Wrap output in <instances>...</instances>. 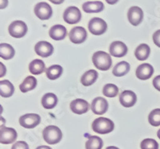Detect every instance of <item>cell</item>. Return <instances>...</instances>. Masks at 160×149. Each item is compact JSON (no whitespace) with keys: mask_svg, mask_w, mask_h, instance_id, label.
<instances>
[{"mask_svg":"<svg viewBox=\"0 0 160 149\" xmlns=\"http://www.w3.org/2000/svg\"><path fill=\"white\" fill-rule=\"evenodd\" d=\"M93 64L100 70H108L112 66V60L108 54L104 51H97L92 57Z\"/></svg>","mask_w":160,"mask_h":149,"instance_id":"6da1fadb","label":"cell"},{"mask_svg":"<svg viewBox=\"0 0 160 149\" xmlns=\"http://www.w3.org/2000/svg\"><path fill=\"white\" fill-rule=\"evenodd\" d=\"M42 137L48 144H56L62 140V134L59 128L57 126L49 125L42 131Z\"/></svg>","mask_w":160,"mask_h":149,"instance_id":"7a4b0ae2","label":"cell"},{"mask_svg":"<svg viewBox=\"0 0 160 149\" xmlns=\"http://www.w3.org/2000/svg\"><path fill=\"white\" fill-rule=\"evenodd\" d=\"M115 128V124L111 120L105 117H99L94 120L92 124L93 131L99 134H108Z\"/></svg>","mask_w":160,"mask_h":149,"instance_id":"3957f363","label":"cell"},{"mask_svg":"<svg viewBox=\"0 0 160 149\" xmlns=\"http://www.w3.org/2000/svg\"><path fill=\"white\" fill-rule=\"evenodd\" d=\"M88 29L94 35H103L108 29V24L102 18H93L89 22Z\"/></svg>","mask_w":160,"mask_h":149,"instance_id":"277c9868","label":"cell"},{"mask_svg":"<svg viewBox=\"0 0 160 149\" xmlns=\"http://www.w3.org/2000/svg\"><path fill=\"white\" fill-rule=\"evenodd\" d=\"M8 30L11 36L16 38H22L28 32V26L22 21H15L9 26Z\"/></svg>","mask_w":160,"mask_h":149,"instance_id":"5b68a950","label":"cell"},{"mask_svg":"<svg viewBox=\"0 0 160 149\" xmlns=\"http://www.w3.org/2000/svg\"><path fill=\"white\" fill-rule=\"evenodd\" d=\"M41 117L35 113H28L22 116L19 118L20 125L26 128H34L40 124Z\"/></svg>","mask_w":160,"mask_h":149,"instance_id":"8992f818","label":"cell"},{"mask_svg":"<svg viewBox=\"0 0 160 149\" xmlns=\"http://www.w3.org/2000/svg\"><path fill=\"white\" fill-rule=\"evenodd\" d=\"M18 134L12 128L1 127L0 129V143L2 144H12L16 140Z\"/></svg>","mask_w":160,"mask_h":149,"instance_id":"52a82bcc","label":"cell"},{"mask_svg":"<svg viewBox=\"0 0 160 149\" xmlns=\"http://www.w3.org/2000/svg\"><path fill=\"white\" fill-rule=\"evenodd\" d=\"M52 8L47 2H38L35 7V14L41 20H48L52 16Z\"/></svg>","mask_w":160,"mask_h":149,"instance_id":"ba28073f","label":"cell"},{"mask_svg":"<svg viewBox=\"0 0 160 149\" xmlns=\"http://www.w3.org/2000/svg\"><path fill=\"white\" fill-rule=\"evenodd\" d=\"M82 15L76 7H69L63 14V19L68 24H76L81 20Z\"/></svg>","mask_w":160,"mask_h":149,"instance_id":"9c48e42d","label":"cell"},{"mask_svg":"<svg viewBox=\"0 0 160 149\" xmlns=\"http://www.w3.org/2000/svg\"><path fill=\"white\" fill-rule=\"evenodd\" d=\"M70 40L75 44L82 43L86 41L88 38L87 30L82 26H75L71 29L69 34Z\"/></svg>","mask_w":160,"mask_h":149,"instance_id":"30bf717a","label":"cell"},{"mask_svg":"<svg viewBox=\"0 0 160 149\" xmlns=\"http://www.w3.org/2000/svg\"><path fill=\"white\" fill-rule=\"evenodd\" d=\"M35 53L42 58H48L54 52V47L51 43L45 41L38 42L35 46Z\"/></svg>","mask_w":160,"mask_h":149,"instance_id":"8fae6325","label":"cell"},{"mask_svg":"<svg viewBox=\"0 0 160 149\" xmlns=\"http://www.w3.org/2000/svg\"><path fill=\"white\" fill-rule=\"evenodd\" d=\"M129 22L133 26H138L141 23L143 18V11L138 7H131L128 13Z\"/></svg>","mask_w":160,"mask_h":149,"instance_id":"7c38bea8","label":"cell"},{"mask_svg":"<svg viewBox=\"0 0 160 149\" xmlns=\"http://www.w3.org/2000/svg\"><path fill=\"white\" fill-rule=\"evenodd\" d=\"M92 112L96 115H102L108 111V103L103 97H96L91 104Z\"/></svg>","mask_w":160,"mask_h":149,"instance_id":"4fadbf2b","label":"cell"},{"mask_svg":"<svg viewBox=\"0 0 160 149\" xmlns=\"http://www.w3.org/2000/svg\"><path fill=\"white\" fill-rule=\"evenodd\" d=\"M71 111L76 114H83L88 112L90 109L89 103L83 99H76L71 101Z\"/></svg>","mask_w":160,"mask_h":149,"instance_id":"5bb4252c","label":"cell"},{"mask_svg":"<svg viewBox=\"0 0 160 149\" xmlns=\"http://www.w3.org/2000/svg\"><path fill=\"white\" fill-rule=\"evenodd\" d=\"M110 54L115 58H122L128 53V47L125 43L119 41H116L111 44L110 46Z\"/></svg>","mask_w":160,"mask_h":149,"instance_id":"9a60e30c","label":"cell"},{"mask_svg":"<svg viewBox=\"0 0 160 149\" xmlns=\"http://www.w3.org/2000/svg\"><path fill=\"white\" fill-rule=\"evenodd\" d=\"M137 96L135 93L130 90H125L122 92L119 96V101L122 106L130 108L135 105L136 103Z\"/></svg>","mask_w":160,"mask_h":149,"instance_id":"2e32d148","label":"cell"},{"mask_svg":"<svg viewBox=\"0 0 160 149\" xmlns=\"http://www.w3.org/2000/svg\"><path fill=\"white\" fill-rule=\"evenodd\" d=\"M154 73V68L148 63L140 65L136 69V77L140 80H148L151 78Z\"/></svg>","mask_w":160,"mask_h":149,"instance_id":"e0dca14e","label":"cell"},{"mask_svg":"<svg viewBox=\"0 0 160 149\" xmlns=\"http://www.w3.org/2000/svg\"><path fill=\"white\" fill-rule=\"evenodd\" d=\"M68 35V30L65 26L62 25H55L51 28L49 35L52 39L55 41L62 40Z\"/></svg>","mask_w":160,"mask_h":149,"instance_id":"ac0fdd59","label":"cell"},{"mask_svg":"<svg viewBox=\"0 0 160 149\" xmlns=\"http://www.w3.org/2000/svg\"><path fill=\"white\" fill-rule=\"evenodd\" d=\"M82 9L87 13H98L103 11L104 4L99 1L87 2L82 5Z\"/></svg>","mask_w":160,"mask_h":149,"instance_id":"d6986e66","label":"cell"},{"mask_svg":"<svg viewBox=\"0 0 160 149\" xmlns=\"http://www.w3.org/2000/svg\"><path fill=\"white\" fill-rule=\"evenodd\" d=\"M15 92V88L12 84L8 80L0 81V95L2 97H10Z\"/></svg>","mask_w":160,"mask_h":149,"instance_id":"ffe728a7","label":"cell"},{"mask_svg":"<svg viewBox=\"0 0 160 149\" xmlns=\"http://www.w3.org/2000/svg\"><path fill=\"white\" fill-rule=\"evenodd\" d=\"M97 78H98L97 71L94 70V69H91V70H88V72H86L82 75V77H81V83L84 86H90L92 84L95 83Z\"/></svg>","mask_w":160,"mask_h":149,"instance_id":"44dd1931","label":"cell"},{"mask_svg":"<svg viewBox=\"0 0 160 149\" xmlns=\"http://www.w3.org/2000/svg\"><path fill=\"white\" fill-rule=\"evenodd\" d=\"M151 53V49L147 44H141L136 48L135 55L138 61H145L149 57Z\"/></svg>","mask_w":160,"mask_h":149,"instance_id":"7402d4cb","label":"cell"},{"mask_svg":"<svg viewBox=\"0 0 160 149\" xmlns=\"http://www.w3.org/2000/svg\"><path fill=\"white\" fill-rule=\"evenodd\" d=\"M58 103V98L54 93H47L42 98V105L47 109H51L55 108Z\"/></svg>","mask_w":160,"mask_h":149,"instance_id":"603a6c76","label":"cell"},{"mask_svg":"<svg viewBox=\"0 0 160 149\" xmlns=\"http://www.w3.org/2000/svg\"><path fill=\"white\" fill-rule=\"evenodd\" d=\"M37 86V80L35 77L28 76L19 86V89L22 93H27L35 89Z\"/></svg>","mask_w":160,"mask_h":149,"instance_id":"cb8c5ba5","label":"cell"},{"mask_svg":"<svg viewBox=\"0 0 160 149\" xmlns=\"http://www.w3.org/2000/svg\"><path fill=\"white\" fill-rule=\"evenodd\" d=\"M29 70L31 74L39 75L45 70V64L42 60L35 59L32 61L29 65Z\"/></svg>","mask_w":160,"mask_h":149,"instance_id":"d4e9b609","label":"cell"},{"mask_svg":"<svg viewBox=\"0 0 160 149\" xmlns=\"http://www.w3.org/2000/svg\"><path fill=\"white\" fill-rule=\"evenodd\" d=\"M15 49L11 45L2 43L0 45V57L4 60H9L15 56Z\"/></svg>","mask_w":160,"mask_h":149,"instance_id":"484cf974","label":"cell"},{"mask_svg":"<svg viewBox=\"0 0 160 149\" xmlns=\"http://www.w3.org/2000/svg\"><path fill=\"white\" fill-rule=\"evenodd\" d=\"M130 64L127 62H120L113 69V74L116 77H122L130 71Z\"/></svg>","mask_w":160,"mask_h":149,"instance_id":"4316f807","label":"cell"},{"mask_svg":"<svg viewBox=\"0 0 160 149\" xmlns=\"http://www.w3.org/2000/svg\"><path fill=\"white\" fill-rule=\"evenodd\" d=\"M103 142L102 139L97 136H92L86 142V149H102Z\"/></svg>","mask_w":160,"mask_h":149,"instance_id":"83f0119b","label":"cell"},{"mask_svg":"<svg viewBox=\"0 0 160 149\" xmlns=\"http://www.w3.org/2000/svg\"><path fill=\"white\" fill-rule=\"evenodd\" d=\"M47 77L50 80H55L58 79L62 73V68L61 66L58 65H55V66H51V67L48 68L47 71Z\"/></svg>","mask_w":160,"mask_h":149,"instance_id":"f1b7e54d","label":"cell"},{"mask_svg":"<svg viewBox=\"0 0 160 149\" xmlns=\"http://www.w3.org/2000/svg\"><path fill=\"white\" fill-rule=\"evenodd\" d=\"M102 93L108 97H115L118 93V88L114 84H108L103 87Z\"/></svg>","mask_w":160,"mask_h":149,"instance_id":"f546056e","label":"cell"},{"mask_svg":"<svg viewBox=\"0 0 160 149\" xmlns=\"http://www.w3.org/2000/svg\"><path fill=\"white\" fill-rule=\"evenodd\" d=\"M148 120L151 125L158 127L160 125V109H154L151 112L148 116Z\"/></svg>","mask_w":160,"mask_h":149,"instance_id":"4dcf8cb0","label":"cell"},{"mask_svg":"<svg viewBox=\"0 0 160 149\" xmlns=\"http://www.w3.org/2000/svg\"><path fill=\"white\" fill-rule=\"evenodd\" d=\"M141 149H158V144L154 139H145L141 142Z\"/></svg>","mask_w":160,"mask_h":149,"instance_id":"1f68e13d","label":"cell"},{"mask_svg":"<svg viewBox=\"0 0 160 149\" xmlns=\"http://www.w3.org/2000/svg\"><path fill=\"white\" fill-rule=\"evenodd\" d=\"M11 149H29V146L24 141H17L15 144H13Z\"/></svg>","mask_w":160,"mask_h":149,"instance_id":"d6a6232c","label":"cell"},{"mask_svg":"<svg viewBox=\"0 0 160 149\" xmlns=\"http://www.w3.org/2000/svg\"><path fill=\"white\" fill-rule=\"evenodd\" d=\"M153 41L158 47L160 48V30L155 32L153 35Z\"/></svg>","mask_w":160,"mask_h":149,"instance_id":"836d02e7","label":"cell"},{"mask_svg":"<svg viewBox=\"0 0 160 149\" xmlns=\"http://www.w3.org/2000/svg\"><path fill=\"white\" fill-rule=\"evenodd\" d=\"M153 86L157 90L160 92V75L155 77V79L153 80Z\"/></svg>","mask_w":160,"mask_h":149,"instance_id":"e575fe53","label":"cell"},{"mask_svg":"<svg viewBox=\"0 0 160 149\" xmlns=\"http://www.w3.org/2000/svg\"><path fill=\"white\" fill-rule=\"evenodd\" d=\"M8 0H1V9L5 8L8 6Z\"/></svg>","mask_w":160,"mask_h":149,"instance_id":"d590c367","label":"cell"},{"mask_svg":"<svg viewBox=\"0 0 160 149\" xmlns=\"http://www.w3.org/2000/svg\"><path fill=\"white\" fill-rule=\"evenodd\" d=\"M49 1L54 4H61L64 2V0H49Z\"/></svg>","mask_w":160,"mask_h":149,"instance_id":"8d00e7d4","label":"cell"},{"mask_svg":"<svg viewBox=\"0 0 160 149\" xmlns=\"http://www.w3.org/2000/svg\"><path fill=\"white\" fill-rule=\"evenodd\" d=\"M118 0H106V2H108V4H111V5H113V4H115Z\"/></svg>","mask_w":160,"mask_h":149,"instance_id":"74e56055","label":"cell"},{"mask_svg":"<svg viewBox=\"0 0 160 149\" xmlns=\"http://www.w3.org/2000/svg\"><path fill=\"white\" fill-rule=\"evenodd\" d=\"M36 149H52L51 147H48V146H45V145H42V146H39V147H37Z\"/></svg>","mask_w":160,"mask_h":149,"instance_id":"f35d334b","label":"cell"},{"mask_svg":"<svg viewBox=\"0 0 160 149\" xmlns=\"http://www.w3.org/2000/svg\"><path fill=\"white\" fill-rule=\"evenodd\" d=\"M106 149H119V148L117 147H115V146H110V147H108Z\"/></svg>","mask_w":160,"mask_h":149,"instance_id":"ab89813d","label":"cell"},{"mask_svg":"<svg viewBox=\"0 0 160 149\" xmlns=\"http://www.w3.org/2000/svg\"><path fill=\"white\" fill-rule=\"evenodd\" d=\"M157 136H158V138L160 139V129H159V130H158V133H157Z\"/></svg>","mask_w":160,"mask_h":149,"instance_id":"60d3db41","label":"cell"}]
</instances>
